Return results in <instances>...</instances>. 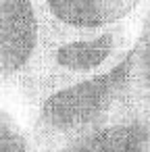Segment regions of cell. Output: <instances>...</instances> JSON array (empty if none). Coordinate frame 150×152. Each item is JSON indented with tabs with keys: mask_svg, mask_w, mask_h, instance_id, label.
<instances>
[{
	"mask_svg": "<svg viewBox=\"0 0 150 152\" xmlns=\"http://www.w3.org/2000/svg\"><path fill=\"white\" fill-rule=\"evenodd\" d=\"M34 152H150V121L127 92V61L59 90L38 106Z\"/></svg>",
	"mask_w": 150,
	"mask_h": 152,
	"instance_id": "6da1fadb",
	"label": "cell"
},
{
	"mask_svg": "<svg viewBox=\"0 0 150 152\" xmlns=\"http://www.w3.org/2000/svg\"><path fill=\"white\" fill-rule=\"evenodd\" d=\"M38 46L15 79L34 106L59 90L110 71L127 56L135 40L129 17L104 27L86 29L61 23L38 7Z\"/></svg>",
	"mask_w": 150,
	"mask_h": 152,
	"instance_id": "7a4b0ae2",
	"label": "cell"
},
{
	"mask_svg": "<svg viewBox=\"0 0 150 152\" xmlns=\"http://www.w3.org/2000/svg\"><path fill=\"white\" fill-rule=\"evenodd\" d=\"M40 34L34 0H0V86L15 81L29 63Z\"/></svg>",
	"mask_w": 150,
	"mask_h": 152,
	"instance_id": "3957f363",
	"label": "cell"
},
{
	"mask_svg": "<svg viewBox=\"0 0 150 152\" xmlns=\"http://www.w3.org/2000/svg\"><path fill=\"white\" fill-rule=\"evenodd\" d=\"M127 61V92L133 106L150 121V15L144 13Z\"/></svg>",
	"mask_w": 150,
	"mask_h": 152,
	"instance_id": "277c9868",
	"label": "cell"
},
{
	"mask_svg": "<svg viewBox=\"0 0 150 152\" xmlns=\"http://www.w3.org/2000/svg\"><path fill=\"white\" fill-rule=\"evenodd\" d=\"M0 152H34L29 133L4 108H0Z\"/></svg>",
	"mask_w": 150,
	"mask_h": 152,
	"instance_id": "5b68a950",
	"label": "cell"
}]
</instances>
